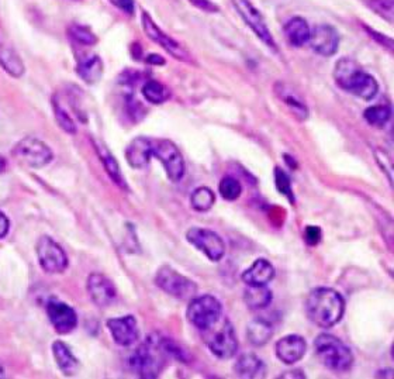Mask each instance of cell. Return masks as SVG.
Masks as SVG:
<instances>
[{
    "instance_id": "cell-27",
    "label": "cell",
    "mask_w": 394,
    "mask_h": 379,
    "mask_svg": "<svg viewBox=\"0 0 394 379\" xmlns=\"http://www.w3.org/2000/svg\"><path fill=\"white\" fill-rule=\"evenodd\" d=\"M274 296L272 290L268 289V286H248L244 292V300L247 306L252 310L265 309L271 305Z\"/></svg>"
},
{
    "instance_id": "cell-42",
    "label": "cell",
    "mask_w": 394,
    "mask_h": 379,
    "mask_svg": "<svg viewBox=\"0 0 394 379\" xmlns=\"http://www.w3.org/2000/svg\"><path fill=\"white\" fill-rule=\"evenodd\" d=\"M9 227H10L9 218L6 217V215L3 212H0V238H4L7 236Z\"/></svg>"
},
{
    "instance_id": "cell-5",
    "label": "cell",
    "mask_w": 394,
    "mask_h": 379,
    "mask_svg": "<svg viewBox=\"0 0 394 379\" xmlns=\"http://www.w3.org/2000/svg\"><path fill=\"white\" fill-rule=\"evenodd\" d=\"M222 313L223 306L217 298L212 295H202L190 299L186 316L196 328L206 331L222 319Z\"/></svg>"
},
{
    "instance_id": "cell-30",
    "label": "cell",
    "mask_w": 394,
    "mask_h": 379,
    "mask_svg": "<svg viewBox=\"0 0 394 379\" xmlns=\"http://www.w3.org/2000/svg\"><path fill=\"white\" fill-rule=\"evenodd\" d=\"M144 98L152 105H162L170 98V91L158 81H148L142 86Z\"/></svg>"
},
{
    "instance_id": "cell-15",
    "label": "cell",
    "mask_w": 394,
    "mask_h": 379,
    "mask_svg": "<svg viewBox=\"0 0 394 379\" xmlns=\"http://www.w3.org/2000/svg\"><path fill=\"white\" fill-rule=\"evenodd\" d=\"M88 293L92 298L93 303L99 308H108L115 302L117 292L109 278L102 273H92L88 278Z\"/></svg>"
},
{
    "instance_id": "cell-2",
    "label": "cell",
    "mask_w": 394,
    "mask_h": 379,
    "mask_svg": "<svg viewBox=\"0 0 394 379\" xmlns=\"http://www.w3.org/2000/svg\"><path fill=\"white\" fill-rule=\"evenodd\" d=\"M334 79L341 89L363 101H372L379 92L378 81L351 58H341L338 61Z\"/></svg>"
},
{
    "instance_id": "cell-31",
    "label": "cell",
    "mask_w": 394,
    "mask_h": 379,
    "mask_svg": "<svg viewBox=\"0 0 394 379\" xmlns=\"http://www.w3.org/2000/svg\"><path fill=\"white\" fill-rule=\"evenodd\" d=\"M216 203V195L210 188L200 186L193 191L190 196V205L196 212H207Z\"/></svg>"
},
{
    "instance_id": "cell-22",
    "label": "cell",
    "mask_w": 394,
    "mask_h": 379,
    "mask_svg": "<svg viewBox=\"0 0 394 379\" xmlns=\"http://www.w3.org/2000/svg\"><path fill=\"white\" fill-rule=\"evenodd\" d=\"M234 371L239 378H261L265 375V364L254 354H244L237 360Z\"/></svg>"
},
{
    "instance_id": "cell-29",
    "label": "cell",
    "mask_w": 394,
    "mask_h": 379,
    "mask_svg": "<svg viewBox=\"0 0 394 379\" xmlns=\"http://www.w3.org/2000/svg\"><path fill=\"white\" fill-rule=\"evenodd\" d=\"M0 65L11 76L20 78L24 74V64L19 54L9 46L0 44Z\"/></svg>"
},
{
    "instance_id": "cell-44",
    "label": "cell",
    "mask_w": 394,
    "mask_h": 379,
    "mask_svg": "<svg viewBox=\"0 0 394 379\" xmlns=\"http://www.w3.org/2000/svg\"><path fill=\"white\" fill-rule=\"evenodd\" d=\"M281 378H306V375L297 370V371H290V373L281 374Z\"/></svg>"
},
{
    "instance_id": "cell-1",
    "label": "cell",
    "mask_w": 394,
    "mask_h": 379,
    "mask_svg": "<svg viewBox=\"0 0 394 379\" xmlns=\"http://www.w3.org/2000/svg\"><path fill=\"white\" fill-rule=\"evenodd\" d=\"M345 312L342 295L333 288H317L306 300V313L311 323L321 328L338 325Z\"/></svg>"
},
{
    "instance_id": "cell-36",
    "label": "cell",
    "mask_w": 394,
    "mask_h": 379,
    "mask_svg": "<svg viewBox=\"0 0 394 379\" xmlns=\"http://www.w3.org/2000/svg\"><path fill=\"white\" fill-rule=\"evenodd\" d=\"M370 9L385 19L388 23H393L394 20V0H369Z\"/></svg>"
},
{
    "instance_id": "cell-4",
    "label": "cell",
    "mask_w": 394,
    "mask_h": 379,
    "mask_svg": "<svg viewBox=\"0 0 394 379\" xmlns=\"http://www.w3.org/2000/svg\"><path fill=\"white\" fill-rule=\"evenodd\" d=\"M314 348L324 367L336 373H346L353 365L351 348L333 334L323 333L314 340Z\"/></svg>"
},
{
    "instance_id": "cell-26",
    "label": "cell",
    "mask_w": 394,
    "mask_h": 379,
    "mask_svg": "<svg viewBox=\"0 0 394 379\" xmlns=\"http://www.w3.org/2000/svg\"><path fill=\"white\" fill-rule=\"evenodd\" d=\"M53 353H54V358H56L59 370L65 375H73L76 373V370L79 367V361L75 358L71 348L65 343L56 341L53 344Z\"/></svg>"
},
{
    "instance_id": "cell-35",
    "label": "cell",
    "mask_w": 394,
    "mask_h": 379,
    "mask_svg": "<svg viewBox=\"0 0 394 379\" xmlns=\"http://www.w3.org/2000/svg\"><path fill=\"white\" fill-rule=\"evenodd\" d=\"M275 185H276V189L281 192V195L289 199V202L294 203V195H293V189H291L290 176L279 166L275 168Z\"/></svg>"
},
{
    "instance_id": "cell-40",
    "label": "cell",
    "mask_w": 394,
    "mask_h": 379,
    "mask_svg": "<svg viewBox=\"0 0 394 379\" xmlns=\"http://www.w3.org/2000/svg\"><path fill=\"white\" fill-rule=\"evenodd\" d=\"M366 30H368V33L370 34V37L379 40V43L383 44V47H388L389 50H393V41H392V39L385 37V34H379V33H376L375 30H370V29H368V27H366Z\"/></svg>"
},
{
    "instance_id": "cell-28",
    "label": "cell",
    "mask_w": 394,
    "mask_h": 379,
    "mask_svg": "<svg viewBox=\"0 0 394 379\" xmlns=\"http://www.w3.org/2000/svg\"><path fill=\"white\" fill-rule=\"evenodd\" d=\"M93 143H95V148H96V151H98V154H99V158H100V161L105 165V169H106V172L109 173L110 179H112L113 182H114L117 186L125 189V188H127L125 179H124L123 175H121L120 165L115 161V158L113 157L112 154H110V151H109L100 141H96V140H95Z\"/></svg>"
},
{
    "instance_id": "cell-7",
    "label": "cell",
    "mask_w": 394,
    "mask_h": 379,
    "mask_svg": "<svg viewBox=\"0 0 394 379\" xmlns=\"http://www.w3.org/2000/svg\"><path fill=\"white\" fill-rule=\"evenodd\" d=\"M155 283L165 293L180 300H190L197 293V285L192 279L175 271L168 266H164L157 271Z\"/></svg>"
},
{
    "instance_id": "cell-43",
    "label": "cell",
    "mask_w": 394,
    "mask_h": 379,
    "mask_svg": "<svg viewBox=\"0 0 394 379\" xmlns=\"http://www.w3.org/2000/svg\"><path fill=\"white\" fill-rule=\"evenodd\" d=\"M147 62L152 64V65H164L165 59L161 55L151 54L147 56Z\"/></svg>"
},
{
    "instance_id": "cell-33",
    "label": "cell",
    "mask_w": 394,
    "mask_h": 379,
    "mask_svg": "<svg viewBox=\"0 0 394 379\" xmlns=\"http://www.w3.org/2000/svg\"><path fill=\"white\" fill-rule=\"evenodd\" d=\"M219 192L223 196V199L232 202V201H237L241 196L242 186H241V183L235 178L225 176V178L222 179V182L219 185Z\"/></svg>"
},
{
    "instance_id": "cell-20",
    "label": "cell",
    "mask_w": 394,
    "mask_h": 379,
    "mask_svg": "<svg viewBox=\"0 0 394 379\" xmlns=\"http://www.w3.org/2000/svg\"><path fill=\"white\" fill-rule=\"evenodd\" d=\"M241 278L248 286H265L275 278V268L268 260L259 258L242 273Z\"/></svg>"
},
{
    "instance_id": "cell-16",
    "label": "cell",
    "mask_w": 394,
    "mask_h": 379,
    "mask_svg": "<svg viewBox=\"0 0 394 379\" xmlns=\"http://www.w3.org/2000/svg\"><path fill=\"white\" fill-rule=\"evenodd\" d=\"M309 43L317 54L331 56L338 51L339 36L337 30L328 24H320L310 33Z\"/></svg>"
},
{
    "instance_id": "cell-3",
    "label": "cell",
    "mask_w": 394,
    "mask_h": 379,
    "mask_svg": "<svg viewBox=\"0 0 394 379\" xmlns=\"http://www.w3.org/2000/svg\"><path fill=\"white\" fill-rule=\"evenodd\" d=\"M168 353L164 340L158 334H151L130 358V367L141 378H158L167 364Z\"/></svg>"
},
{
    "instance_id": "cell-23",
    "label": "cell",
    "mask_w": 394,
    "mask_h": 379,
    "mask_svg": "<svg viewBox=\"0 0 394 379\" xmlns=\"http://www.w3.org/2000/svg\"><path fill=\"white\" fill-rule=\"evenodd\" d=\"M78 75L89 85H95L103 76V61L98 55L82 58L78 64Z\"/></svg>"
},
{
    "instance_id": "cell-13",
    "label": "cell",
    "mask_w": 394,
    "mask_h": 379,
    "mask_svg": "<svg viewBox=\"0 0 394 379\" xmlns=\"http://www.w3.org/2000/svg\"><path fill=\"white\" fill-rule=\"evenodd\" d=\"M37 257L40 267L47 273H62L68 268V257L65 251L48 236L38 240Z\"/></svg>"
},
{
    "instance_id": "cell-24",
    "label": "cell",
    "mask_w": 394,
    "mask_h": 379,
    "mask_svg": "<svg viewBox=\"0 0 394 379\" xmlns=\"http://www.w3.org/2000/svg\"><path fill=\"white\" fill-rule=\"evenodd\" d=\"M274 337V325L264 318L254 319L247 325V338L255 347L265 345Z\"/></svg>"
},
{
    "instance_id": "cell-17",
    "label": "cell",
    "mask_w": 394,
    "mask_h": 379,
    "mask_svg": "<svg viewBox=\"0 0 394 379\" xmlns=\"http://www.w3.org/2000/svg\"><path fill=\"white\" fill-rule=\"evenodd\" d=\"M108 328L112 334L115 344L121 347H128L134 344L140 337L138 323L134 316H123L117 319H110L108 322Z\"/></svg>"
},
{
    "instance_id": "cell-39",
    "label": "cell",
    "mask_w": 394,
    "mask_h": 379,
    "mask_svg": "<svg viewBox=\"0 0 394 379\" xmlns=\"http://www.w3.org/2000/svg\"><path fill=\"white\" fill-rule=\"evenodd\" d=\"M190 3L206 13H219L220 11V7L210 0H190Z\"/></svg>"
},
{
    "instance_id": "cell-14",
    "label": "cell",
    "mask_w": 394,
    "mask_h": 379,
    "mask_svg": "<svg viewBox=\"0 0 394 379\" xmlns=\"http://www.w3.org/2000/svg\"><path fill=\"white\" fill-rule=\"evenodd\" d=\"M47 315L59 334H68L78 325V316L75 310L61 300L53 299L47 303Z\"/></svg>"
},
{
    "instance_id": "cell-8",
    "label": "cell",
    "mask_w": 394,
    "mask_h": 379,
    "mask_svg": "<svg viewBox=\"0 0 394 379\" xmlns=\"http://www.w3.org/2000/svg\"><path fill=\"white\" fill-rule=\"evenodd\" d=\"M232 4L241 19L245 21V24L255 33V36L269 49L274 51H278L276 41L268 29V24L265 21V17L262 13L255 7V4L251 0H232Z\"/></svg>"
},
{
    "instance_id": "cell-6",
    "label": "cell",
    "mask_w": 394,
    "mask_h": 379,
    "mask_svg": "<svg viewBox=\"0 0 394 379\" xmlns=\"http://www.w3.org/2000/svg\"><path fill=\"white\" fill-rule=\"evenodd\" d=\"M207 328L206 343L210 348V351L222 358V360H229L232 358L238 351V340L235 335V330L228 319H220L217 323Z\"/></svg>"
},
{
    "instance_id": "cell-12",
    "label": "cell",
    "mask_w": 394,
    "mask_h": 379,
    "mask_svg": "<svg viewBox=\"0 0 394 379\" xmlns=\"http://www.w3.org/2000/svg\"><path fill=\"white\" fill-rule=\"evenodd\" d=\"M141 23H142L144 33L148 36V39L151 41H154L155 44L162 47L175 59L183 61V62H192V56L187 53V50L185 47H182L175 39H172L167 33H164L162 29L157 26V23L151 19V16L147 11L142 13Z\"/></svg>"
},
{
    "instance_id": "cell-32",
    "label": "cell",
    "mask_w": 394,
    "mask_h": 379,
    "mask_svg": "<svg viewBox=\"0 0 394 379\" xmlns=\"http://www.w3.org/2000/svg\"><path fill=\"white\" fill-rule=\"evenodd\" d=\"M363 117L370 126L382 128L388 124V121L392 117V106L388 103L370 106L363 111Z\"/></svg>"
},
{
    "instance_id": "cell-46",
    "label": "cell",
    "mask_w": 394,
    "mask_h": 379,
    "mask_svg": "<svg viewBox=\"0 0 394 379\" xmlns=\"http://www.w3.org/2000/svg\"><path fill=\"white\" fill-rule=\"evenodd\" d=\"M4 377V371H3V368L0 367V378H3Z\"/></svg>"
},
{
    "instance_id": "cell-21",
    "label": "cell",
    "mask_w": 394,
    "mask_h": 379,
    "mask_svg": "<svg viewBox=\"0 0 394 379\" xmlns=\"http://www.w3.org/2000/svg\"><path fill=\"white\" fill-rule=\"evenodd\" d=\"M310 26L303 17H293L284 24V34L293 47H303L310 39Z\"/></svg>"
},
{
    "instance_id": "cell-18",
    "label": "cell",
    "mask_w": 394,
    "mask_h": 379,
    "mask_svg": "<svg viewBox=\"0 0 394 379\" xmlns=\"http://www.w3.org/2000/svg\"><path fill=\"white\" fill-rule=\"evenodd\" d=\"M307 350V343L303 337L290 334L283 337L275 345L276 357L286 365H293L299 363Z\"/></svg>"
},
{
    "instance_id": "cell-34",
    "label": "cell",
    "mask_w": 394,
    "mask_h": 379,
    "mask_svg": "<svg viewBox=\"0 0 394 379\" xmlns=\"http://www.w3.org/2000/svg\"><path fill=\"white\" fill-rule=\"evenodd\" d=\"M69 34L71 37L83 46H95L98 43V37L95 36V33L86 27V26H81V24H73L69 27Z\"/></svg>"
},
{
    "instance_id": "cell-41",
    "label": "cell",
    "mask_w": 394,
    "mask_h": 379,
    "mask_svg": "<svg viewBox=\"0 0 394 379\" xmlns=\"http://www.w3.org/2000/svg\"><path fill=\"white\" fill-rule=\"evenodd\" d=\"M113 3H115L121 10L127 11L128 14H133V11H134V1L133 0H113Z\"/></svg>"
},
{
    "instance_id": "cell-9",
    "label": "cell",
    "mask_w": 394,
    "mask_h": 379,
    "mask_svg": "<svg viewBox=\"0 0 394 379\" xmlns=\"http://www.w3.org/2000/svg\"><path fill=\"white\" fill-rule=\"evenodd\" d=\"M187 241L202 251L210 261L219 263L225 254V243L223 238L213 230L192 227L186 233Z\"/></svg>"
},
{
    "instance_id": "cell-37",
    "label": "cell",
    "mask_w": 394,
    "mask_h": 379,
    "mask_svg": "<svg viewBox=\"0 0 394 379\" xmlns=\"http://www.w3.org/2000/svg\"><path fill=\"white\" fill-rule=\"evenodd\" d=\"M53 106H54V114H56V123H58V126H59L63 131H66V133H69V134H75V133H76V126H75L72 117L68 114V111H66L65 108H61V105H59L58 102H54Z\"/></svg>"
},
{
    "instance_id": "cell-45",
    "label": "cell",
    "mask_w": 394,
    "mask_h": 379,
    "mask_svg": "<svg viewBox=\"0 0 394 379\" xmlns=\"http://www.w3.org/2000/svg\"><path fill=\"white\" fill-rule=\"evenodd\" d=\"M4 169H6V161H4L3 157H0V173H1Z\"/></svg>"
},
{
    "instance_id": "cell-11",
    "label": "cell",
    "mask_w": 394,
    "mask_h": 379,
    "mask_svg": "<svg viewBox=\"0 0 394 379\" xmlns=\"http://www.w3.org/2000/svg\"><path fill=\"white\" fill-rule=\"evenodd\" d=\"M152 156H155L165 168L167 176L172 182H179L185 176L186 165L179 148L169 140L152 143Z\"/></svg>"
},
{
    "instance_id": "cell-19",
    "label": "cell",
    "mask_w": 394,
    "mask_h": 379,
    "mask_svg": "<svg viewBox=\"0 0 394 379\" xmlns=\"http://www.w3.org/2000/svg\"><path fill=\"white\" fill-rule=\"evenodd\" d=\"M152 157V141L145 137L134 138L125 148V160L131 168H145Z\"/></svg>"
},
{
    "instance_id": "cell-10",
    "label": "cell",
    "mask_w": 394,
    "mask_h": 379,
    "mask_svg": "<svg viewBox=\"0 0 394 379\" xmlns=\"http://www.w3.org/2000/svg\"><path fill=\"white\" fill-rule=\"evenodd\" d=\"M13 156L20 161L33 168H41L53 160L51 148L36 137H26L17 143Z\"/></svg>"
},
{
    "instance_id": "cell-25",
    "label": "cell",
    "mask_w": 394,
    "mask_h": 379,
    "mask_svg": "<svg viewBox=\"0 0 394 379\" xmlns=\"http://www.w3.org/2000/svg\"><path fill=\"white\" fill-rule=\"evenodd\" d=\"M275 92L299 120H306L309 117V108L287 85L278 82L275 86Z\"/></svg>"
},
{
    "instance_id": "cell-38",
    "label": "cell",
    "mask_w": 394,
    "mask_h": 379,
    "mask_svg": "<svg viewBox=\"0 0 394 379\" xmlns=\"http://www.w3.org/2000/svg\"><path fill=\"white\" fill-rule=\"evenodd\" d=\"M306 241L310 246H317L321 241V228L317 226H309L304 233Z\"/></svg>"
}]
</instances>
